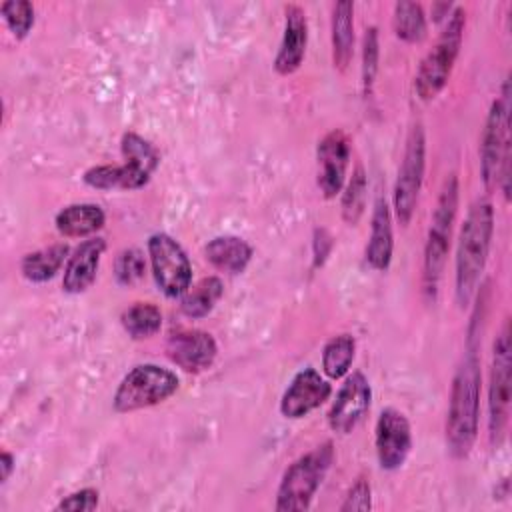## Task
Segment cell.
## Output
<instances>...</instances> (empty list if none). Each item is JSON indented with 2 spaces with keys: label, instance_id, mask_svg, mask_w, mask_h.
<instances>
[{
  "label": "cell",
  "instance_id": "obj_1",
  "mask_svg": "<svg viewBox=\"0 0 512 512\" xmlns=\"http://www.w3.org/2000/svg\"><path fill=\"white\" fill-rule=\"evenodd\" d=\"M480 384V360L476 348L468 344V352L452 378L446 414V446L452 458H466L476 442L480 422Z\"/></svg>",
  "mask_w": 512,
  "mask_h": 512
},
{
  "label": "cell",
  "instance_id": "obj_2",
  "mask_svg": "<svg viewBox=\"0 0 512 512\" xmlns=\"http://www.w3.org/2000/svg\"><path fill=\"white\" fill-rule=\"evenodd\" d=\"M494 234V208L490 200H476L464 218L456 248L454 294L464 308L472 300L478 282L484 274Z\"/></svg>",
  "mask_w": 512,
  "mask_h": 512
},
{
  "label": "cell",
  "instance_id": "obj_3",
  "mask_svg": "<svg viewBox=\"0 0 512 512\" xmlns=\"http://www.w3.org/2000/svg\"><path fill=\"white\" fill-rule=\"evenodd\" d=\"M458 196H460V186H458V176L450 172L440 188L432 218H430V228L424 244V258H422V290L428 300H434L438 294L440 278L446 266L448 250H450V238H452V228L458 212Z\"/></svg>",
  "mask_w": 512,
  "mask_h": 512
},
{
  "label": "cell",
  "instance_id": "obj_4",
  "mask_svg": "<svg viewBox=\"0 0 512 512\" xmlns=\"http://www.w3.org/2000/svg\"><path fill=\"white\" fill-rule=\"evenodd\" d=\"M510 86H502V94L492 100L482 136H480V174L488 190L500 186L504 198L510 196Z\"/></svg>",
  "mask_w": 512,
  "mask_h": 512
},
{
  "label": "cell",
  "instance_id": "obj_5",
  "mask_svg": "<svg viewBox=\"0 0 512 512\" xmlns=\"http://www.w3.org/2000/svg\"><path fill=\"white\" fill-rule=\"evenodd\" d=\"M334 462V444L330 440L318 444L310 452L298 456L282 474L276 504L278 512L308 510L318 488L322 486L330 466Z\"/></svg>",
  "mask_w": 512,
  "mask_h": 512
},
{
  "label": "cell",
  "instance_id": "obj_6",
  "mask_svg": "<svg viewBox=\"0 0 512 512\" xmlns=\"http://www.w3.org/2000/svg\"><path fill=\"white\" fill-rule=\"evenodd\" d=\"M464 26H466V10L462 6H454L452 12L446 16L442 32L438 34L432 50L426 52V56L418 66V72L414 78V90L420 100L424 102L434 100L448 84L460 46H462Z\"/></svg>",
  "mask_w": 512,
  "mask_h": 512
},
{
  "label": "cell",
  "instance_id": "obj_7",
  "mask_svg": "<svg viewBox=\"0 0 512 512\" xmlns=\"http://www.w3.org/2000/svg\"><path fill=\"white\" fill-rule=\"evenodd\" d=\"M178 384L180 380L172 370L152 362L138 364L120 380L112 406L120 414L150 408L168 400L178 390Z\"/></svg>",
  "mask_w": 512,
  "mask_h": 512
},
{
  "label": "cell",
  "instance_id": "obj_8",
  "mask_svg": "<svg viewBox=\"0 0 512 512\" xmlns=\"http://www.w3.org/2000/svg\"><path fill=\"white\" fill-rule=\"evenodd\" d=\"M424 170H426V136H424L422 124L416 122L408 130L404 154L398 166V176L392 192L394 214L402 226H408L414 216L420 188L424 182Z\"/></svg>",
  "mask_w": 512,
  "mask_h": 512
},
{
  "label": "cell",
  "instance_id": "obj_9",
  "mask_svg": "<svg viewBox=\"0 0 512 512\" xmlns=\"http://www.w3.org/2000/svg\"><path fill=\"white\" fill-rule=\"evenodd\" d=\"M510 328L504 322L500 334L492 346V366H490V386H488V436L490 442L500 446L508 416H510Z\"/></svg>",
  "mask_w": 512,
  "mask_h": 512
},
{
  "label": "cell",
  "instance_id": "obj_10",
  "mask_svg": "<svg viewBox=\"0 0 512 512\" xmlns=\"http://www.w3.org/2000/svg\"><path fill=\"white\" fill-rule=\"evenodd\" d=\"M146 248L158 290L166 298H180L192 282V264L180 242L166 232H154Z\"/></svg>",
  "mask_w": 512,
  "mask_h": 512
},
{
  "label": "cell",
  "instance_id": "obj_11",
  "mask_svg": "<svg viewBox=\"0 0 512 512\" xmlns=\"http://www.w3.org/2000/svg\"><path fill=\"white\" fill-rule=\"evenodd\" d=\"M374 446L382 470L394 472L404 466L412 450V428L400 410L388 406L380 412L376 420Z\"/></svg>",
  "mask_w": 512,
  "mask_h": 512
},
{
  "label": "cell",
  "instance_id": "obj_12",
  "mask_svg": "<svg viewBox=\"0 0 512 512\" xmlns=\"http://www.w3.org/2000/svg\"><path fill=\"white\" fill-rule=\"evenodd\" d=\"M350 150H352L350 136L340 128L326 132L316 146V160H318L316 182L322 196L328 200L336 198L344 188Z\"/></svg>",
  "mask_w": 512,
  "mask_h": 512
},
{
  "label": "cell",
  "instance_id": "obj_13",
  "mask_svg": "<svg viewBox=\"0 0 512 512\" xmlns=\"http://www.w3.org/2000/svg\"><path fill=\"white\" fill-rule=\"evenodd\" d=\"M372 388L368 378L354 370L340 386L336 400L328 410V426L338 434L352 432L370 408Z\"/></svg>",
  "mask_w": 512,
  "mask_h": 512
},
{
  "label": "cell",
  "instance_id": "obj_14",
  "mask_svg": "<svg viewBox=\"0 0 512 512\" xmlns=\"http://www.w3.org/2000/svg\"><path fill=\"white\" fill-rule=\"evenodd\" d=\"M332 394L330 382L314 368H302L294 374L288 388L280 398V414L290 420L308 416L312 410L322 406Z\"/></svg>",
  "mask_w": 512,
  "mask_h": 512
},
{
  "label": "cell",
  "instance_id": "obj_15",
  "mask_svg": "<svg viewBox=\"0 0 512 512\" xmlns=\"http://www.w3.org/2000/svg\"><path fill=\"white\" fill-rule=\"evenodd\" d=\"M168 358L184 372L198 374L208 370L218 354L216 340L212 334L196 328L172 332L166 340Z\"/></svg>",
  "mask_w": 512,
  "mask_h": 512
},
{
  "label": "cell",
  "instance_id": "obj_16",
  "mask_svg": "<svg viewBox=\"0 0 512 512\" xmlns=\"http://www.w3.org/2000/svg\"><path fill=\"white\" fill-rule=\"evenodd\" d=\"M308 46V18L300 4L284 6V32L274 56V70L280 76L294 74L306 56Z\"/></svg>",
  "mask_w": 512,
  "mask_h": 512
},
{
  "label": "cell",
  "instance_id": "obj_17",
  "mask_svg": "<svg viewBox=\"0 0 512 512\" xmlns=\"http://www.w3.org/2000/svg\"><path fill=\"white\" fill-rule=\"evenodd\" d=\"M106 250V240L100 236L80 242L68 256L62 276V288L68 294H80L92 286L98 274L102 254Z\"/></svg>",
  "mask_w": 512,
  "mask_h": 512
},
{
  "label": "cell",
  "instance_id": "obj_18",
  "mask_svg": "<svg viewBox=\"0 0 512 512\" xmlns=\"http://www.w3.org/2000/svg\"><path fill=\"white\" fill-rule=\"evenodd\" d=\"M392 252H394L392 214H390L388 200L380 194V196H376V202H374L372 220H370V236H368L364 258L370 264V268L384 272V270H388V266L392 262Z\"/></svg>",
  "mask_w": 512,
  "mask_h": 512
},
{
  "label": "cell",
  "instance_id": "obj_19",
  "mask_svg": "<svg viewBox=\"0 0 512 512\" xmlns=\"http://www.w3.org/2000/svg\"><path fill=\"white\" fill-rule=\"evenodd\" d=\"M330 40L334 68L344 72L354 56V2L340 0L332 6Z\"/></svg>",
  "mask_w": 512,
  "mask_h": 512
},
{
  "label": "cell",
  "instance_id": "obj_20",
  "mask_svg": "<svg viewBox=\"0 0 512 512\" xmlns=\"http://www.w3.org/2000/svg\"><path fill=\"white\" fill-rule=\"evenodd\" d=\"M206 260L224 274H240L252 260V246L232 234L216 236L204 246Z\"/></svg>",
  "mask_w": 512,
  "mask_h": 512
},
{
  "label": "cell",
  "instance_id": "obj_21",
  "mask_svg": "<svg viewBox=\"0 0 512 512\" xmlns=\"http://www.w3.org/2000/svg\"><path fill=\"white\" fill-rule=\"evenodd\" d=\"M106 222V214L98 204L78 202L62 208L56 218V230L66 238H86L96 234Z\"/></svg>",
  "mask_w": 512,
  "mask_h": 512
},
{
  "label": "cell",
  "instance_id": "obj_22",
  "mask_svg": "<svg viewBox=\"0 0 512 512\" xmlns=\"http://www.w3.org/2000/svg\"><path fill=\"white\" fill-rule=\"evenodd\" d=\"M84 184L96 190H138L148 184L150 176L130 164L92 166L82 176Z\"/></svg>",
  "mask_w": 512,
  "mask_h": 512
},
{
  "label": "cell",
  "instance_id": "obj_23",
  "mask_svg": "<svg viewBox=\"0 0 512 512\" xmlns=\"http://www.w3.org/2000/svg\"><path fill=\"white\" fill-rule=\"evenodd\" d=\"M68 256H70L68 244H64V242L52 244L48 248L28 252L20 262V272L28 282L42 284V282L52 280L60 272V268L64 266Z\"/></svg>",
  "mask_w": 512,
  "mask_h": 512
},
{
  "label": "cell",
  "instance_id": "obj_24",
  "mask_svg": "<svg viewBox=\"0 0 512 512\" xmlns=\"http://www.w3.org/2000/svg\"><path fill=\"white\" fill-rule=\"evenodd\" d=\"M224 292V284L218 276L202 278L180 296V310L188 318H204L212 312Z\"/></svg>",
  "mask_w": 512,
  "mask_h": 512
},
{
  "label": "cell",
  "instance_id": "obj_25",
  "mask_svg": "<svg viewBox=\"0 0 512 512\" xmlns=\"http://www.w3.org/2000/svg\"><path fill=\"white\" fill-rule=\"evenodd\" d=\"M392 28L396 36L408 44L422 42L428 30L424 8L418 2H408V0L396 2L392 12Z\"/></svg>",
  "mask_w": 512,
  "mask_h": 512
},
{
  "label": "cell",
  "instance_id": "obj_26",
  "mask_svg": "<svg viewBox=\"0 0 512 512\" xmlns=\"http://www.w3.org/2000/svg\"><path fill=\"white\" fill-rule=\"evenodd\" d=\"M354 352H356V340L352 334L342 332L332 336L322 348V372L332 380L346 376L352 366Z\"/></svg>",
  "mask_w": 512,
  "mask_h": 512
},
{
  "label": "cell",
  "instance_id": "obj_27",
  "mask_svg": "<svg viewBox=\"0 0 512 512\" xmlns=\"http://www.w3.org/2000/svg\"><path fill=\"white\" fill-rule=\"evenodd\" d=\"M122 328L134 340H144L154 336L162 326V312L152 302H136L126 308L120 316Z\"/></svg>",
  "mask_w": 512,
  "mask_h": 512
},
{
  "label": "cell",
  "instance_id": "obj_28",
  "mask_svg": "<svg viewBox=\"0 0 512 512\" xmlns=\"http://www.w3.org/2000/svg\"><path fill=\"white\" fill-rule=\"evenodd\" d=\"M120 150L124 156V162L138 168L140 172L152 176L154 170L160 164V154L154 148V144H150L144 136L136 134V132H124L122 140H120Z\"/></svg>",
  "mask_w": 512,
  "mask_h": 512
},
{
  "label": "cell",
  "instance_id": "obj_29",
  "mask_svg": "<svg viewBox=\"0 0 512 512\" xmlns=\"http://www.w3.org/2000/svg\"><path fill=\"white\" fill-rule=\"evenodd\" d=\"M366 194H368L366 174H364V168L358 164L342 192V218L346 224L350 226L358 224L366 208Z\"/></svg>",
  "mask_w": 512,
  "mask_h": 512
},
{
  "label": "cell",
  "instance_id": "obj_30",
  "mask_svg": "<svg viewBox=\"0 0 512 512\" xmlns=\"http://www.w3.org/2000/svg\"><path fill=\"white\" fill-rule=\"evenodd\" d=\"M0 14L16 40H24L34 26V6L28 0H6L0 4Z\"/></svg>",
  "mask_w": 512,
  "mask_h": 512
},
{
  "label": "cell",
  "instance_id": "obj_31",
  "mask_svg": "<svg viewBox=\"0 0 512 512\" xmlns=\"http://www.w3.org/2000/svg\"><path fill=\"white\" fill-rule=\"evenodd\" d=\"M146 272V258L138 248H124L114 258V278L120 286L136 284Z\"/></svg>",
  "mask_w": 512,
  "mask_h": 512
},
{
  "label": "cell",
  "instance_id": "obj_32",
  "mask_svg": "<svg viewBox=\"0 0 512 512\" xmlns=\"http://www.w3.org/2000/svg\"><path fill=\"white\" fill-rule=\"evenodd\" d=\"M378 56H380V44H378V28L368 26L362 38V86L364 94H372L374 78L378 72Z\"/></svg>",
  "mask_w": 512,
  "mask_h": 512
},
{
  "label": "cell",
  "instance_id": "obj_33",
  "mask_svg": "<svg viewBox=\"0 0 512 512\" xmlns=\"http://www.w3.org/2000/svg\"><path fill=\"white\" fill-rule=\"evenodd\" d=\"M372 508V488L370 482L364 476H358L356 482L348 488L344 502L340 504V512H352V510H370Z\"/></svg>",
  "mask_w": 512,
  "mask_h": 512
},
{
  "label": "cell",
  "instance_id": "obj_34",
  "mask_svg": "<svg viewBox=\"0 0 512 512\" xmlns=\"http://www.w3.org/2000/svg\"><path fill=\"white\" fill-rule=\"evenodd\" d=\"M98 490L96 488H80L76 492H70L64 496L54 510H72V512H84V510H94L98 506Z\"/></svg>",
  "mask_w": 512,
  "mask_h": 512
},
{
  "label": "cell",
  "instance_id": "obj_35",
  "mask_svg": "<svg viewBox=\"0 0 512 512\" xmlns=\"http://www.w3.org/2000/svg\"><path fill=\"white\" fill-rule=\"evenodd\" d=\"M14 464H16L14 456H12L8 450H4V452L0 454V468H2V474H0V482H2V484H6V482H8V478L12 476Z\"/></svg>",
  "mask_w": 512,
  "mask_h": 512
}]
</instances>
